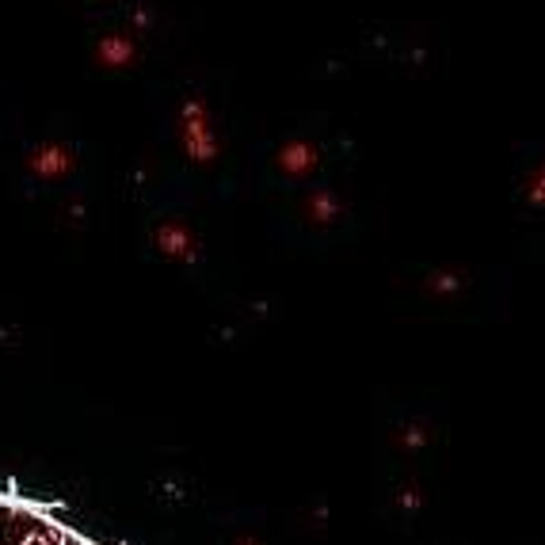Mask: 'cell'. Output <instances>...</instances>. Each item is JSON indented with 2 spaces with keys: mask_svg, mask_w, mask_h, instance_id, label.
<instances>
[{
  "mask_svg": "<svg viewBox=\"0 0 545 545\" xmlns=\"http://www.w3.org/2000/svg\"><path fill=\"white\" fill-rule=\"evenodd\" d=\"M65 168H69V157L58 153V149H42V153H35V172H42V176H58Z\"/></svg>",
  "mask_w": 545,
  "mask_h": 545,
  "instance_id": "cell-2",
  "label": "cell"
},
{
  "mask_svg": "<svg viewBox=\"0 0 545 545\" xmlns=\"http://www.w3.org/2000/svg\"><path fill=\"white\" fill-rule=\"evenodd\" d=\"M153 241L161 244V252H168V256H180V260H195V237H191V229H183L180 222L157 225Z\"/></svg>",
  "mask_w": 545,
  "mask_h": 545,
  "instance_id": "cell-1",
  "label": "cell"
}]
</instances>
